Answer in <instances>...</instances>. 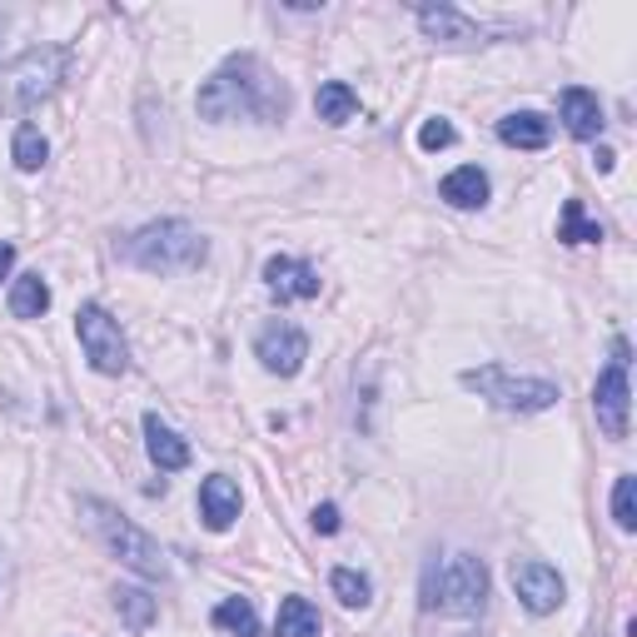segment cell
Segmentation results:
<instances>
[{
  "mask_svg": "<svg viewBox=\"0 0 637 637\" xmlns=\"http://www.w3.org/2000/svg\"><path fill=\"white\" fill-rule=\"evenodd\" d=\"M419 145H424V150H449V145H453V125H449V120H428L424 130H419Z\"/></svg>",
  "mask_w": 637,
  "mask_h": 637,
  "instance_id": "4316f807",
  "label": "cell"
},
{
  "mask_svg": "<svg viewBox=\"0 0 637 637\" xmlns=\"http://www.w3.org/2000/svg\"><path fill=\"white\" fill-rule=\"evenodd\" d=\"M513 592L523 598V608L528 613H558L563 608V578H558V567L538 563V558H528V563H513Z\"/></svg>",
  "mask_w": 637,
  "mask_h": 637,
  "instance_id": "30bf717a",
  "label": "cell"
},
{
  "mask_svg": "<svg viewBox=\"0 0 637 637\" xmlns=\"http://www.w3.org/2000/svg\"><path fill=\"white\" fill-rule=\"evenodd\" d=\"M274 633L279 637H324V617L309 598H284L279 617H274Z\"/></svg>",
  "mask_w": 637,
  "mask_h": 637,
  "instance_id": "ac0fdd59",
  "label": "cell"
},
{
  "mask_svg": "<svg viewBox=\"0 0 637 637\" xmlns=\"http://www.w3.org/2000/svg\"><path fill=\"white\" fill-rule=\"evenodd\" d=\"M558 105H563L567 130L578 135V140H598V135H602V125H608V120H602L598 95H592V90H583V85L563 90V100H558Z\"/></svg>",
  "mask_w": 637,
  "mask_h": 637,
  "instance_id": "9a60e30c",
  "label": "cell"
},
{
  "mask_svg": "<svg viewBox=\"0 0 637 637\" xmlns=\"http://www.w3.org/2000/svg\"><path fill=\"white\" fill-rule=\"evenodd\" d=\"M498 140L513 145V150H544L553 140V120H544L538 110H519V115L498 120Z\"/></svg>",
  "mask_w": 637,
  "mask_h": 637,
  "instance_id": "5bb4252c",
  "label": "cell"
},
{
  "mask_svg": "<svg viewBox=\"0 0 637 637\" xmlns=\"http://www.w3.org/2000/svg\"><path fill=\"white\" fill-rule=\"evenodd\" d=\"M115 613L130 633H150L154 617H160V602H154L145 588H115Z\"/></svg>",
  "mask_w": 637,
  "mask_h": 637,
  "instance_id": "d6986e66",
  "label": "cell"
},
{
  "mask_svg": "<svg viewBox=\"0 0 637 637\" xmlns=\"http://www.w3.org/2000/svg\"><path fill=\"white\" fill-rule=\"evenodd\" d=\"M329 588H334V598H339L344 608H369V592H374L359 567H334V573H329Z\"/></svg>",
  "mask_w": 637,
  "mask_h": 637,
  "instance_id": "cb8c5ba5",
  "label": "cell"
},
{
  "mask_svg": "<svg viewBox=\"0 0 637 637\" xmlns=\"http://www.w3.org/2000/svg\"><path fill=\"white\" fill-rule=\"evenodd\" d=\"M592 160H598V170H613V165H617V154H613V150H602V145H598V154H592Z\"/></svg>",
  "mask_w": 637,
  "mask_h": 637,
  "instance_id": "f546056e",
  "label": "cell"
},
{
  "mask_svg": "<svg viewBox=\"0 0 637 637\" xmlns=\"http://www.w3.org/2000/svg\"><path fill=\"white\" fill-rule=\"evenodd\" d=\"M438 200H449L453 210H484L488 204V175L478 165L453 170V175L438 185Z\"/></svg>",
  "mask_w": 637,
  "mask_h": 637,
  "instance_id": "e0dca14e",
  "label": "cell"
},
{
  "mask_svg": "<svg viewBox=\"0 0 637 637\" xmlns=\"http://www.w3.org/2000/svg\"><path fill=\"white\" fill-rule=\"evenodd\" d=\"M50 309V284L40 274H21L11 284V314L15 318H40Z\"/></svg>",
  "mask_w": 637,
  "mask_h": 637,
  "instance_id": "44dd1931",
  "label": "cell"
},
{
  "mask_svg": "<svg viewBox=\"0 0 637 637\" xmlns=\"http://www.w3.org/2000/svg\"><path fill=\"white\" fill-rule=\"evenodd\" d=\"M463 389L484 394V399L503 413H544L558 403V384H548V378H519V374H508L503 364L469 369V374H463Z\"/></svg>",
  "mask_w": 637,
  "mask_h": 637,
  "instance_id": "8992f818",
  "label": "cell"
},
{
  "mask_svg": "<svg viewBox=\"0 0 637 637\" xmlns=\"http://www.w3.org/2000/svg\"><path fill=\"white\" fill-rule=\"evenodd\" d=\"M200 519L210 533H225L229 523L239 519V484L225 478V473H210L200 484Z\"/></svg>",
  "mask_w": 637,
  "mask_h": 637,
  "instance_id": "4fadbf2b",
  "label": "cell"
},
{
  "mask_svg": "<svg viewBox=\"0 0 637 637\" xmlns=\"http://www.w3.org/2000/svg\"><path fill=\"white\" fill-rule=\"evenodd\" d=\"M627 403H633V389H627V339L613 344V364L598 374V389H592V409H598V428L608 438H627Z\"/></svg>",
  "mask_w": 637,
  "mask_h": 637,
  "instance_id": "ba28073f",
  "label": "cell"
},
{
  "mask_svg": "<svg viewBox=\"0 0 637 637\" xmlns=\"http://www.w3.org/2000/svg\"><path fill=\"white\" fill-rule=\"evenodd\" d=\"M314 528L318 533H339V508H334V503H318L314 508Z\"/></svg>",
  "mask_w": 637,
  "mask_h": 637,
  "instance_id": "83f0119b",
  "label": "cell"
},
{
  "mask_svg": "<svg viewBox=\"0 0 637 637\" xmlns=\"http://www.w3.org/2000/svg\"><path fill=\"white\" fill-rule=\"evenodd\" d=\"M145 449L165 473H179L189 463V444L170 424H160V413H145Z\"/></svg>",
  "mask_w": 637,
  "mask_h": 637,
  "instance_id": "2e32d148",
  "label": "cell"
},
{
  "mask_svg": "<svg viewBox=\"0 0 637 637\" xmlns=\"http://www.w3.org/2000/svg\"><path fill=\"white\" fill-rule=\"evenodd\" d=\"M314 110H318V120H324V125H344V120H354L359 95L349 90L344 80H324V85H318V95H314Z\"/></svg>",
  "mask_w": 637,
  "mask_h": 637,
  "instance_id": "ffe728a7",
  "label": "cell"
},
{
  "mask_svg": "<svg viewBox=\"0 0 637 637\" xmlns=\"http://www.w3.org/2000/svg\"><path fill=\"white\" fill-rule=\"evenodd\" d=\"M210 245L195 225L185 220H160V225H145L140 235L130 239V260L140 264L145 274H185V270H200Z\"/></svg>",
  "mask_w": 637,
  "mask_h": 637,
  "instance_id": "5b68a950",
  "label": "cell"
},
{
  "mask_svg": "<svg viewBox=\"0 0 637 637\" xmlns=\"http://www.w3.org/2000/svg\"><path fill=\"white\" fill-rule=\"evenodd\" d=\"M11 154H15V165L21 170H40L50 160V145H46V135H40L36 125H21L15 140H11Z\"/></svg>",
  "mask_w": 637,
  "mask_h": 637,
  "instance_id": "d4e9b609",
  "label": "cell"
},
{
  "mask_svg": "<svg viewBox=\"0 0 637 637\" xmlns=\"http://www.w3.org/2000/svg\"><path fill=\"white\" fill-rule=\"evenodd\" d=\"M195 110H200L204 120H220V125H225V120H264V125H274V120L289 115V85H284L260 55H229L225 65L200 85Z\"/></svg>",
  "mask_w": 637,
  "mask_h": 637,
  "instance_id": "6da1fadb",
  "label": "cell"
},
{
  "mask_svg": "<svg viewBox=\"0 0 637 637\" xmlns=\"http://www.w3.org/2000/svg\"><path fill=\"white\" fill-rule=\"evenodd\" d=\"M613 523L623 533L637 528V484H633V473H623V478L613 484Z\"/></svg>",
  "mask_w": 637,
  "mask_h": 637,
  "instance_id": "484cf974",
  "label": "cell"
},
{
  "mask_svg": "<svg viewBox=\"0 0 637 637\" xmlns=\"http://www.w3.org/2000/svg\"><path fill=\"white\" fill-rule=\"evenodd\" d=\"M419 25H424V36L438 40V46H478L484 40V30L463 11H453V5H419Z\"/></svg>",
  "mask_w": 637,
  "mask_h": 637,
  "instance_id": "7c38bea8",
  "label": "cell"
},
{
  "mask_svg": "<svg viewBox=\"0 0 637 637\" xmlns=\"http://www.w3.org/2000/svg\"><path fill=\"white\" fill-rule=\"evenodd\" d=\"M11 264H15V245H5V239H0V279L11 274Z\"/></svg>",
  "mask_w": 637,
  "mask_h": 637,
  "instance_id": "f1b7e54d",
  "label": "cell"
},
{
  "mask_svg": "<svg viewBox=\"0 0 637 637\" xmlns=\"http://www.w3.org/2000/svg\"><path fill=\"white\" fill-rule=\"evenodd\" d=\"M65 71H71V50H60V46L25 50L11 65H0V115H25V110H36L40 100H50V95L60 90Z\"/></svg>",
  "mask_w": 637,
  "mask_h": 637,
  "instance_id": "3957f363",
  "label": "cell"
},
{
  "mask_svg": "<svg viewBox=\"0 0 637 637\" xmlns=\"http://www.w3.org/2000/svg\"><path fill=\"white\" fill-rule=\"evenodd\" d=\"M419 602L424 613H453L473 617L484 613L488 602V563L473 553H449V558H428L424 583H419Z\"/></svg>",
  "mask_w": 637,
  "mask_h": 637,
  "instance_id": "7a4b0ae2",
  "label": "cell"
},
{
  "mask_svg": "<svg viewBox=\"0 0 637 637\" xmlns=\"http://www.w3.org/2000/svg\"><path fill=\"white\" fill-rule=\"evenodd\" d=\"M254 354H260V364L270 369V374L295 378L299 369H304V359H309V339H304V329L274 318V324H264L260 329V339H254Z\"/></svg>",
  "mask_w": 637,
  "mask_h": 637,
  "instance_id": "9c48e42d",
  "label": "cell"
},
{
  "mask_svg": "<svg viewBox=\"0 0 637 637\" xmlns=\"http://www.w3.org/2000/svg\"><path fill=\"white\" fill-rule=\"evenodd\" d=\"M80 513H85L95 538H100L125 567H135L140 578H170V563H165V553H160V544H154L145 528H135L120 508L100 503V498H80Z\"/></svg>",
  "mask_w": 637,
  "mask_h": 637,
  "instance_id": "277c9868",
  "label": "cell"
},
{
  "mask_svg": "<svg viewBox=\"0 0 637 637\" xmlns=\"http://www.w3.org/2000/svg\"><path fill=\"white\" fill-rule=\"evenodd\" d=\"M558 239H563V245H598L602 225L583 220V200H567L563 204V225H558Z\"/></svg>",
  "mask_w": 637,
  "mask_h": 637,
  "instance_id": "603a6c76",
  "label": "cell"
},
{
  "mask_svg": "<svg viewBox=\"0 0 637 637\" xmlns=\"http://www.w3.org/2000/svg\"><path fill=\"white\" fill-rule=\"evenodd\" d=\"M75 334H80V349H85V359H90L95 374L115 378V374L130 369V344H125L120 324L100 304H85L80 314H75Z\"/></svg>",
  "mask_w": 637,
  "mask_h": 637,
  "instance_id": "52a82bcc",
  "label": "cell"
},
{
  "mask_svg": "<svg viewBox=\"0 0 637 637\" xmlns=\"http://www.w3.org/2000/svg\"><path fill=\"white\" fill-rule=\"evenodd\" d=\"M264 284L274 289L279 304H289V299H314L318 295V270L304 260H289V254H274V260L264 264Z\"/></svg>",
  "mask_w": 637,
  "mask_h": 637,
  "instance_id": "8fae6325",
  "label": "cell"
},
{
  "mask_svg": "<svg viewBox=\"0 0 637 637\" xmlns=\"http://www.w3.org/2000/svg\"><path fill=\"white\" fill-rule=\"evenodd\" d=\"M214 627H225L235 637H260V617L249 608V598H225L214 608Z\"/></svg>",
  "mask_w": 637,
  "mask_h": 637,
  "instance_id": "7402d4cb",
  "label": "cell"
}]
</instances>
